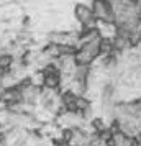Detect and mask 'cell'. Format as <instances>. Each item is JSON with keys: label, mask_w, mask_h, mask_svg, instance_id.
Returning a JSON list of instances; mask_svg holds the SVG:
<instances>
[{"label": "cell", "mask_w": 141, "mask_h": 146, "mask_svg": "<svg viewBox=\"0 0 141 146\" xmlns=\"http://www.w3.org/2000/svg\"><path fill=\"white\" fill-rule=\"evenodd\" d=\"M72 15H74L75 23L79 25V30H90V28H97L99 21L95 18L92 7L84 2H77L72 8Z\"/></svg>", "instance_id": "cell-1"}, {"label": "cell", "mask_w": 141, "mask_h": 146, "mask_svg": "<svg viewBox=\"0 0 141 146\" xmlns=\"http://www.w3.org/2000/svg\"><path fill=\"white\" fill-rule=\"evenodd\" d=\"M90 7L94 12L99 25H110L113 23V7L110 0H92Z\"/></svg>", "instance_id": "cell-2"}, {"label": "cell", "mask_w": 141, "mask_h": 146, "mask_svg": "<svg viewBox=\"0 0 141 146\" xmlns=\"http://www.w3.org/2000/svg\"><path fill=\"white\" fill-rule=\"evenodd\" d=\"M134 138L130 136L128 133L121 131L118 128H112V133H110V146H133Z\"/></svg>", "instance_id": "cell-3"}, {"label": "cell", "mask_w": 141, "mask_h": 146, "mask_svg": "<svg viewBox=\"0 0 141 146\" xmlns=\"http://www.w3.org/2000/svg\"><path fill=\"white\" fill-rule=\"evenodd\" d=\"M13 69H15V54L12 51L2 49L0 51V74H3L7 77Z\"/></svg>", "instance_id": "cell-4"}]
</instances>
